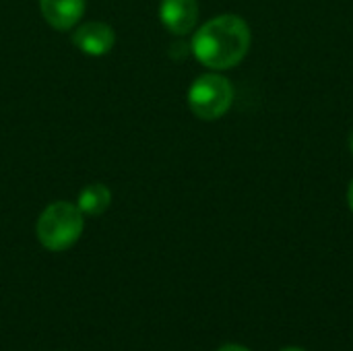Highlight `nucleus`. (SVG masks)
Here are the masks:
<instances>
[{
  "label": "nucleus",
  "instance_id": "1",
  "mask_svg": "<svg viewBox=\"0 0 353 351\" xmlns=\"http://www.w3.org/2000/svg\"><path fill=\"white\" fill-rule=\"evenodd\" d=\"M250 27L238 14H217L203 23L192 35L190 50L194 58L213 70L234 68L250 50Z\"/></svg>",
  "mask_w": 353,
  "mask_h": 351
},
{
  "label": "nucleus",
  "instance_id": "3",
  "mask_svg": "<svg viewBox=\"0 0 353 351\" xmlns=\"http://www.w3.org/2000/svg\"><path fill=\"white\" fill-rule=\"evenodd\" d=\"M234 103V87L232 81L219 72H207L192 81L188 89V106L190 112L207 122L219 120L228 114Z\"/></svg>",
  "mask_w": 353,
  "mask_h": 351
},
{
  "label": "nucleus",
  "instance_id": "8",
  "mask_svg": "<svg viewBox=\"0 0 353 351\" xmlns=\"http://www.w3.org/2000/svg\"><path fill=\"white\" fill-rule=\"evenodd\" d=\"M219 351H250V350H246V348H242V345H236V343H230V345L219 348Z\"/></svg>",
  "mask_w": 353,
  "mask_h": 351
},
{
  "label": "nucleus",
  "instance_id": "5",
  "mask_svg": "<svg viewBox=\"0 0 353 351\" xmlns=\"http://www.w3.org/2000/svg\"><path fill=\"white\" fill-rule=\"evenodd\" d=\"M159 21L174 35H188L199 21L196 0H161Z\"/></svg>",
  "mask_w": 353,
  "mask_h": 351
},
{
  "label": "nucleus",
  "instance_id": "6",
  "mask_svg": "<svg viewBox=\"0 0 353 351\" xmlns=\"http://www.w3.org/2000/svg\"><path fill=\"white\" fill-rule=\"evenodd\" d=\"M46 23L58 31L72 29L85 14V0H39Z\"/></svg>",
  "mask_w": 353,
  "mask_h": 351
},
{
  "label": "nucleus",
  "instance_id": "11",
  "mask_svg": "<svg viewBox=\"0 0 353 351\" xmlns=\"http://www.w3.org/2000/svg\"><path fill=\"white\" fill-rule=\"evenodd\" d=\"M281 351H304V350H298V348H288V350H281Z\"/></svg>",
  "mask_w": 353,
  "mask_h": 351
},
{
  "label": "nucleus",
  "instance_id": "4",
  "mask_svg": "<svg viewBox=\"0 0 353 351\" xmlns=\"http://www.w3.org/2000/svg\"><path fill=\"white\" fill-rule=\"evenodd\" d=\"M72 43L87 56H105L116 43V33L103 21H87L72 33Z\"/></svg>",
  "mask_w": 353,
  "mask_h": 351
},
{
  "label": "nucleus",
  "instance_id": "2",
  "mask_svg": "<svg viewBox=\"0 0 353 351\" xmlns=\"http://www.w3.org/2000/svg\"><path fill=\"white\" fill-rule=\"evenodd\" d=\"M83 228L85 219L81 209L72 203L56 201L41 211L35 232L43 248L52 252H62L81 238Z\"/></svg>",
  "mask_w": 353,
  "mask_h": 351
},
{
  "label": "nucleus",
  "instance_id": "9",
  "mask_svg": "<svg viewBox=\"0 0 353 351\" xmlns=\"http://www.w3.org/2000/svg\"><path fill=\"white\" fill-rule=\"evenodd\" d=\"M347 205H350V209H352L353 213V180L350 182V188H347Z\"/></svg>",
  "mask_w": 353,
  "mask_h": 351
},
{
  "label": "nucleus",
  "instance_id": "7",
  "mask_svg": "<svg viewBox=\"0 0 353 351\" xmlns=\"http://www.w3.org/2000/svg\"><path fill=\"white\" fill-rule=\"evenodd\" d=\"M110 203H112V190L105 184H99V182H93L89 186H85L79 192V199H77V207L87 217H99L101 213L108 211Z\"/></svg>",
  "mask_w": 353,
  "mask_h": 351
},
{
  "label": "nucleus",
  "instance_id": "10",
  "mask_svg": "<svg viewBox=\"0 0 353 351\" xmlns=\"http://www.w3.org/2000/svg\"><path fill=\"white\" fill-rule=\"evenodd\" d=\"M350 151H352V155H353V130H352V134H350Z\"/></svg>",
  "mask_w": 353,
  "mask_h": 351
}]
</instances>
